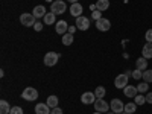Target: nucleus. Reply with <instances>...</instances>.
Masks as SVG:
<instances>
[{
  "label": "nucleus",
  "mask_w": 152,
  "mask_h": 114,
  "mask_svg": "<svg viewBox=\"0 0 152 114\" xmlns=\"http://www.w3.org/2000/svg\"><path fill=\"white\" fill-rule=\"evenodd\" d=\"M75 29H78V28H76V26H70V28H69V34H73Z\"/></svg>",
  "instance_id": "obj_35"
},
{
  "label": "nucleus",
  "mask_w": 152,
  "mask_h": 114,
  "mask_svg": "<svg viewBox=\"0 0 152 114\" xmlns=\"http://www.w3.org/2000/svg\"><path fill=\"white\" fill-rule=\"evenodd\" d=\"M35 20H37V18L34 17V14H21V15H20V21H21V24H23V26H26V28L34 26V24L37 23Z\"/></svg>",
  "instance_id": "obj_5"
},
{
  "label": "nucleus",
  "mask_w": 152,
  "mask_h": 114,
  "mask_svg": "<svg viewBox=\"0 0 152 114\" xmlns=\"http://www.w3.org/2000/svg\"><path fill=\"white\" fill-rule=\"evenodd\" d=\"M114 85H116L117 88H125L126 85H128V75H126V73L119 75L117 78L114 79Z\"/></svg>",
  "instance_id": "obj_8"
},
{
  "label": "nucleus",
  "mask_w": 152,
  "mask_h": 114,
  "mask_svg": "<svg viewBox=\"0 0 152 114\" xmlns=\"http://www.w3.org/2000/svg\"><path fill=\"white\" fill-rule=\"evenodd\" d=\"M50 114H62V110L59 108V107H56V108H52V113Z\"/></svg>",
  "instance_id": "obj_33"
},
{
  "label": "nucleus",
  "mask_w": 152,
  "mask_h": 114,
  "mask_svg": "<svg viewBox=\"0 0 152 114\" xmlns=\"http://www.w3.org/2000/svg\"><path fill=\"white\" fill-rule=\"evenodd\" d=\"M21 97H23L24 100H29V102H34V100H37V97H38V91L35 90L34 87H28V88H24V90H23Z\"/></svg>",
  "instance_id": "obj_1"
},
{
  "label": "nucleus",
  "mask_w": 152,
  "mask_h": 114,
  "mask_svg": "<svg viewBox=\"0 0 152 114\" xmlns=\"http://www.w3.org/2000/svg\"><path fill=\"white\" fill-rule=\"evenodd\" d=\"M9 114H23V110H21V107H11Z\"/></svg>",
  "instance_id": "obj_30"
},
{
  "label": "nucleus",
  "mask_w": 152,
  "mask_h": 114,
  "mask_svg": "<svg viewBox=\"0 0 152 114\" xmlns=\"http://www.w3.org/2000/svg\"><path fill=\"white\" fill-rule=\"evenodd\" d=\"M46 2H52V3H53V0H46Z\"/></svg>",
  "instance_id": "obj_38"
},
{
  "label": "nucleus",
  "mask_w": 152,
  "mask_h": 114,
  "mask_svg": "<svg viewBox=\"0 0 152 114\" xmlns=\"http://www.w3.org/2000/svg\"><path fill=\"white\" fill-rule=\"evenodd\" d=\"M8 113H11L9 104L6 100H2V102H0V114H8Z\"/></svg>",
  "instance_id": "obj_22"
},
{
  "label": "nucleus",
  "mask_w": 152,
  "mask_h": 114,
  "mask_svg": "<svg viewBox=\"0 0 152 114\" xmlns=\"http://www.w3.org/2000/svg\"><path fill=\"white\" fill-rule=\"evenodd\" d=\"M145 40H146V43H152V29L146 31V34H145Z\"/></svg>",
  "instance_id": "obj_31"
},
{
  "label": "nucleus",
  "mask_w": 152,
  "mask_h": 114,
  "mask_svg": "<svg viewBox=\"0 0 152 114\" xmlns=\"http://www.w3.org/2000/svg\"><path fill=\"white\" fill-rule=\"evenodd\" d=\"M142 53H143L142 56H143V58H146V59L152 58V43H146V44L143 46Z\"/></svg>",
  "instance_id": "obj_16"
},
{
  "label": "nucleus",
  "mask_w": 152,
  "mask_h": 114,
  "mask_svg": "<svg viewBox=\"0 0 152 114\" xmlns=\"http://www.w3.org/2000/svg\"><path fill=\"white\" fill-rule=\"evenodd\" d=\"M96 94L94 93H91V91H87V93H84L82 96H81V102L82 104H85V105H90V104H94L96 102Z\"/></svg>",
  "instance_id": "obj_9"
},
{
  "label": "nucleus",
  "mask_w": 152,
  "mask_h": 114,
  "mask_svg": "<svg viewBox=\"0 0 152 114\" xmlns=\"http://www.w3.org/2000/svg\"><path fill=\"white\" fill-rule=\"evenodd\" d=\"M34 29H35L37 32H40V31L43 29V23H40V21H37V23L34 24Z\"/></svg>",
  "instance_id": "obj_32"
},
{
  "label": "nucleus",
  "mask_w": 152,
  "mask_h": 114,
  "mask_svg": "<svg viewBox=\"0 0 152 114\" xmlns=\"http://www.w3.org/2000/svg\"><path fill=\"white\" fill-rule=\"evenodd\" d=\"M46 104H47L50 108H56V107H58V97H56V96H49Z\"/></svg>",
  "instance_id": "obj_23"
},
{
  "label": "nucleus",
  "mask_w": 152,
  "mask_h": 114,
  "mask_svg": "<svg viewBox=\"0 0 152 114\" xmlns=\"http://www.w3.org/2000/svg\"><path fill=\"white\" fill-rule=\"evenodd\" d=\"M146 102L148 104H152V93H148L146 94Z\"/></svg>",
  "instance_id": "obj_34"
},
{
  "label": "nucleus",
  "mask_w": 152,
  "mask_h": 114,
  "mask_svg": "<svg viewBox=\"0 0 152 114\" xmlns=\"http://www.w3.org/2000/svg\"><path fill=\"white\" fill-rule=\"evenodd\" d=\"M97 11H107L110 8V0H97L96 2V6H94Z\"/></svg>",
  "instance_id": "obj_17"
},
{
  "label": "nucleus",
  "mask_w": 152,
  "mask_h": 114,
  "mask_svg": "<svg viewBox=\"0 0 152 114\" xmlns=\"http://www.w3.org/2000/svg\"><path fill=\"white\" fill-rule=\"evenodd\" d=\"M135 67H137L138 70H142V72L146 70V69H148V59L143 58V56H142V58H138V59L135 61Z\"/></svg>",
  "instance_id": "obj_18"
},
{
  "label": "nucleus",
  "mask_w": 152,
  "mask_h": 114,
  "mask_svg": "<svg viewBox=\"0 0 152 114\" xmlns=\"http://www.w3.org/2000/svg\"><path fill=\"white\" fill-rule=\"evenodd\" d=\"M70 14H72L73 17L82 15V5H81V3H73V5L70 6Z\"/></svg>",
  "instance_id": "obj_14"
},
{
  "label": "nucleus",
  "mask_w": 152,
  "mask_h": 114,
  "mask_svg": "<svg viewBox=\"0 0 152 114\" xmlns=\"http://www.w3.org/2000/svg\"><path fill=\"white\" fill-rule=\"evenodd\" d=\"M131 76H132L134 79H140V78H143V72H142V70H138V69H135V70L132 72Z\"/></svg>",
  "instance_id": "obj_29"
},
{
  "label": "nucleus",
  "mask_w": 152,
  "mask_h": 114,
  "mask_svg": "<svg viewBox=\"0 0 152 114\" xmlns=\"http://www.w3.org/2000/svg\"><path fill=\"white\" fill-rule=\"evenodd\" d=\"M137 90H138V93H146L148 90H149V84L148 82H140L138 84V87H137Z\"/></svg>",
  "instance_id": "obj_25"
},
{
  "label": "nucleus",
  "mask_w": 152,
  "mask_h": 114,
  "mask_svg": "<svg viewBox=\"0 0 152 114\" xmlns=\"http://www.w3.org/2000/svg\"><path fill=\"white\" fill-rule=\"evenodd\" d=\"M110 108L113 110V113H116V114H122L125 111V105L120 99H113L111 100V104H110Z\"/></svg>",
  "instance_id": "obj_4"
},
{
  "label": "nucleus",
  "mask_w": 152,
  "mask_h": 114,
  "mask_svg": "<svg viewBox=\"0 0 152 114\" xmlns=\"http://www.w3.org/2000/svg\"><path fill=\"white\" fill-rule=\"evenodd\" d=\"M58 59H59V55H58V53L49 52V53H46V56H44V64H46L47 67H53L56 62H58Z\"/></svg>",
  "instance_id": "obj_3"
},
{
  "label": "nucleus",
  "mask_w": 152,
  "mask_h": 114,
  "mask_svg": "<svg viewBox=\"0 0 152 114\" xmlns=\"http://www.w3.org/2000/svg\"><path fill=\"white\" fill-rule=\"evenodd\" d=\"M94 108H96V111H99V113H107L108 108H110V104H107L104 99H96Z\"/></svg>",
  "instance_id": "obj_10"
},
{
  "label": "nucleus",
  "mask_w": 152,
  "mask_h": 114,
  "mask_svg": "<svg viewBox=\"0 0 152 114\" xmlns=\"http://www.w3.org/2000/svg\"><path fill=\"white\" fill-rule=\"evenodd\" d=\"M143 79H145V82H148V84L152 82V70H145V72H143Z\"/></svg>",
  "instance_id": "obj_27"
},
{
  "label": "nucleus",
  "mask_w": 152,
  "mask_h": 114,
  "mask_svg": "<svg viewBox=\"0 0 152 114\" xmlns=\"http://www.w3.org/2000/svg\"><path fill=\"white\" fill-rule=\"evenodd\" d=\"M91 18H93L94 21H97L99 18H102V11H97V9H94V11H93V14H91Z\"/></svg>",
  "instance_id": "obj_28"
},
{
  "label": "nucleus",
  "mask_w": 152,
  "mask_h": 114,
  "mask_svg": "<svg viewBox=\"0 0 152 114\" xmlns=\"http://www.w3.org/2000/svg\"><path fill=\"white\" fill-rule=\"evenodd\" d=\"M134 102L140 107V105H143L145 102H146V96H143V94H137L135 97H134Z\"/></svg>",
  "instance_id": "obj_26"
},
{
  "label": "nucleus",
  "mask_w": 152,
  "mask_h": 114,
  "mask_svg": "<svg viewBox=\"0 0 152 114\" xmlns=\"http://www.w3.org/2000/svg\"><path fill=\"white\" fill-rule=\"evenodd\" d=\"M125 2H128V0H125Z\"/></svg>",
  "instance_id": "obj_41"
},
{
  "label": "nucleus",
  "mask_w": 152,
  "mask_h": 114,
  "mask_svg": "<svg viewBox=\"0 0 152 114\" xmlns=\"http://www.w3.org/2000/svg\"><path fill=\"white\" fill-rule=\"evenodd\" d=\"M94 94H96L97 99H104V96L107 94V91H105V88H104V87H97L96 90H94Z\"/></svg>",
  "instance_id": "obj_24"
},
{
  "label": "nucleus",
  "mask_w": 152,
  "mask_h": 114,
  "mask_svg": "<svg viewBox=\"0 0 152 114\" xmlns=\"http://www.w3.org/2000/svg\"><path fill=\"white\" fill-rule=\"evenodd\" d=\"M137 104L135 102H129V104H126L125 105V113H128V114H132V113H135L137 111Z\"/></svg>",
  "instance_id": "obj_20"
},
{
  "label": "nucleus",
  "mask_w": 152,
  "mask_h": 114,
  "mask_svg": "<svg viewBox=\"0 0 152 114\" xmlns=\"http://www.w3.org/2000/svg\"><path fill=\"white\" fill-rule=\"evenodd\" d=\"M67 9V5L66 2H62V0H56V2L52 3V6H50V12H53V14H64Z\"/></svg>",
  "instance_id": "obj_2"
},
{
  "label": "nucleus",
  "mask_w": 152,
  "mask_h": 114,
  "mask_svg": "<svg viewBox=\"0 0 152 114\" xmlns=\"http://www.w3.org/2000/svg\"><path fill=\"white\" fill-rule=\"evenodd\" d=\"M55 31H56V34H61V35L67 34V31H69V24H67V21H64V20L58 21V23H56V26H55Z\"/></svg>",
  "instance_id": "obj_12"
},
{
  "label": "nucleus",
  "mask_w": 152,
  "mask_h": 114,
  "mask_svg": "<svg viewBox=\"0 0 152 114\" xmlns=\"http://www.w3.org/2000/svg\"><path fill=\"white\" fill-rule=\"evenodd\" d=\"M55 17H56V15L53 14V12H47V14H46L43 18H44V23H46V24H53V23L56 21Z\"/></svg>",
  "instance_id": "obj_19"
},
{
  "label": "nucleus",
  "mask_w": 152,
  "mask_h": 114,
  "mask_svg": "<svg viewBox=\"0 0 152 114\" xmlns=\"http://www.w3.org/2000/svg\"><path fill=\"white\" fill-rule=\"evenodd\" d=\"M76 28L81 29V31H87L88 28H90V20H88L87 17H84V15L76 17Z\"/></svg>",
  "instance_id": "obj_6"
},
{
  "label": "nucleus",
  "mask_w": 152,
  "mask_h": 114,
  "mask_svg": "<svg viewBox=\"0 0 152 114\" xmlns=\"http://www.w3.org/2000/svg\"><path fill=\"white\" fill-rule=\"evenodd\" d=\"M50 113H52V108H50L47 104H37L35 114H50Z\"/></svg>",
  "instance_id": "obj_11"
},
{
  "label": "nucleus",
  "mask_w": 152,
  "mask_h": 114,
  "mask_svg": "<svg viewBox=\"0 0 152 114\" xmlns=\"http://www.w3.org/2000/svg\"><path fill=\"white\" fill-rule=\"evenodd\" d=\"M93 114H102V113H99V111H96V113H93Z\"/></svg>",
  "instance_id": "obj_37"
},
{
  "label": "nucleus",
  "mask_w": 152,
  "mask_h": 114,
  "mask_svg": "<svg viewBox=\"0 0 152 114\" xmlns=\"http://www.w3.org/2000/svg\"><path fill=\"white\" fill-rule=\"evenodd\" d=\"M73 43V34H64V35H62V44H64V46H70Z\"/></svg>",
  "instance_id": "obj_21"
},
{
  "label": "nucleus",
  "mask_w": 152,
  "mask_h": 114,
  "mask_svg": "<svg viewBox=\"0 0 152 114\" xmlns=\"http://www.w3.org/2000/svg\"><path fill=\"white\" fill-rule=\"evenodd\" d=\"M96 28H97L99 31H102V32H107V31H110V28H111V21L102 17V18H99V20L96 21Z\"/></svg>",
  "instance_id": "obj_7"
},
{
  "label": "nucleus",
  "mask_w": 152,
  "mask_h": 114,
  "mask_svg": "<svg viewBox=\"0 0 152 114\" xmlns=\"http://www.w3.org/2000/svg\"><path fill=\"white\" fill-rule=\"evenodd\" d=\"M67 2H70V3L73 5V3H78V0H67Z\"/></svg>",
  "instance_id": "obj_36"
},
{
  "label": "nucleus",
  "mask_w": 152,
  "mask_h": 114,
  "mask_svg": "<svg viewBox=\"0 0 152 114\" xmlns=\"http://www.w3.org/2000/svg\"><path fill=\"white\" fill-rule=\"evenodd\" d=\"M123 93L126 97H135L138 94V90H137V87H132V85H126L123 88Z\"/></svg>",
  "instance_id": "obj_13"
},
{
  "label": "nucleus",
  "mask_w": 152,
  "mask_h": 114,
  "mask_svg": "<svg viewBox=\"0 0 152 114\" xmlns=\"http://www.w3.org/2000/svg\"><path fill=\"white\" fill-rule=\"evenodd\" d=\"M32 14H34L35 18H40V17H44L47 12H46V8H44L43 5H38V6L34 8V12H32Z\"/></svg>",
  "instance_id": "obj_15"
},
{
  "label": "nucleus",
  "mask_w": 152,
  "mask_h": 114,
  "mask_svg": "<svg viewBox=\"0 0 152 114\" xmlns=\"http://www.w3.org/2000/svg\"><path fill=\"white\" fill-rule=\"evenodd\" d=\"M108 114H116V113H108Z\"/></svg>",
  "instance_id": "obj_39"
},
{
  "label": "nucleus",
  "mask_w": 152,
  "mask_h": 114,
  "mask_svg": "<svg viewBox=\"0 0 152 114\" xmlns=\"http://www.w3.org/2000/svg\"><path fill=\"white\" fill-rule=\"evenodd\" d=\"M123 114H128V113H125V111H123Z\"/></svg>",
  "instance_id": "obj_40"
}]
</instances>
